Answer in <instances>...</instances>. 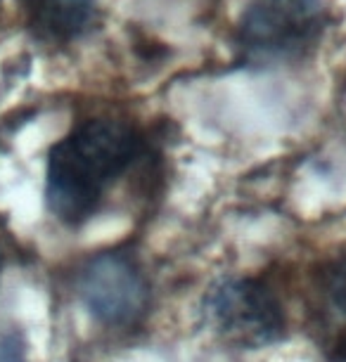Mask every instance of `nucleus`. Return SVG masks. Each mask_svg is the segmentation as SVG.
Wrapping results in <instances>:
<instances>
[{
  "label": "nucleus",
  "mask_w": 346,
  "mask_h": 362,
  "mask_svg": "<svg viewBox=\"0 0 346 362\" xmlns=\"http://www.w3.org/2000/svg\"><path fill=\"white\" fill-rule=\"evenodd\" d=\"M325 26V0H252L240 24V47L254 62H289L321 40Z\"/></svg>",
  "instance_id": "f03ea898"
},
{
  "label": "nucleus",
  "mask_w": 346,
  "mask_h": 362,
  "mask_svg": "<svg viewBox=\"0 0 346 362\" xmlns=\"http://www.w3.org/2000/svg\"><path fill=\"white\" fill-rule=\"evenodd\" d=\"M81 296L100 322L126 327L147 310L150 286L128 256L103 254L81 275Z\"/></svg>",
  "instance_id": "20e7f679"
},
{
  "label": "nucleus",
  "mask_w": 346,
  "mask_h": 362,
  "mask_svg": "<svg viewBox=\"0 0 346 362\" xmlns=\"http://www.w3.org/2000/svg\"><path fill=\"white\" fill-rule=\"evenodd\" d=\"M204 320L216 334L244 348L270 346L284 334L280 300L256 279L230 277L204 296Z\"/></svg>",
  "instance_id": "7ed1b4c3"
},
{
  "label": "nucleus",
  "mask_w": 346,
  "mask_h": 362,
  "mask_svg": "<svg viewBox=\"0 0 346 362\" xmlns=\"http://www.w3.org/2000/svg\"><path fill=\"white\" fill-rule=\"evenodd\" d=\"M328 315L346 329V258L330 263L318 282Z\"/></svg>",
  "instance_id": "423d86ee"
},
{
  "label": "nucleus",
  "mask_w": 346,
  "mask_h": 362,
  "mask_svg": "<svg viewBox=\"0 0 346 362\" xmlns=\"http://www.w3.org/2000/svg\"><path fill=\"white\" fill-rule=\"evenodd\" d=\"M138 152L140 138L126 124L88 121L79 126L50 149L47 206L64 223L86 221Z\"/></svg>",
  "instance_id": "f257e3e1"
},
{
  "label": "nucleus",
  "mask_w": 346,
  "mask_h": 362,
  "mask_svg": "<svg viewBox=\"0 0 346 362\" xmlns=\"http://www.w3.org/2000/svg\"><path fill=\"white\" fill-rule=\"evenodd\" d=\"M26 22L38 38L50 43L74 40L91 26L95 0H24Z\"/></svg>",
  "instance_id": "39448f33"
}]
</instances>
